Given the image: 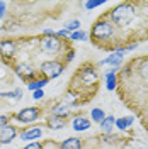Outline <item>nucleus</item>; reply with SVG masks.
Here are the masks:
<instances>
[{
	"mask_svg": "<svg viewBox=\"0 0 148 149\" xmlns=\"http://www.w3.org/2000/svg\"><path fill=\"white\" fill-rule=\"evenodd\" d=\"M148 41V0H126L102 12L90 27V42L101 51L123 53Z\"/></svg>",
	"mask_w": 148,
	"mask_h": 149,
	"instance_id": "1",
	"label": "nucleus"
},
{
	"mask_svg": "<svg viewBox=\"0 0 148 149\" xmlns=\"http://www.w3.org/2000/svg\"><path fill=\"white\" fill-rule=\"evenodd\" d=\"M116 93L123 105L143 119L148 115V54H138L116 73Z\"/></svg>",
	"mask_w": 148,
	"mask_h": 149,
	"instance_id": "2",
	"label": "nucleus"
},
{
	"mask_svg": "<svg viewBox=\"0 0 148 149\" xmlns=\"http://www.w3.org/2000/svg\"><path fill=\"white\" fill-rule=\"evenodd\" d=\"M99 88H101L99 66L92 61H85L72 74V80L68 83L66 93L63 95L61 102L72 109H78L80 105L90 102L99 93Z\"/></svg>",
	"mask_w": 148,
	"mask_h": 149,
	"instance_id": "3",
	"label": "nucleus"
},
{
	"mask_svg": "<svg viewBox=\"0 0 148 149\" xmlns=\"http://www.w3.org/2000/svg\"><path fill=\"white\" fill-rule=\"evenodd\" d=\"M65 63H61L60 59H46L37 66V73L44 80H55L65 71Z\"/></svg>",
	"mask_w": 148,
	"mask_h": 149,
	"instance_id": "4",
	"label": "nucleus"
},
{
	"mask_svg": "<svg viewBox=\"0 0 148 149\" xmlns=\"http://www.w3.org/2000/svg\"><path fill=\"white\" fill-rule=\"evenodd\" d=\"M43 115V109L41 107H24L20 109L17 113H14V119L20 124H34L36 120H39V117Z\"/></svg>",
	"mask_w": 148,
	"mask_h": 149,
	"instance_id": "5",
	"label": "nucleus"
},
{
	"mask_svg": "<svg viewBox=\"0 0 148 149\" xmlns=\"http://www.w3.org/2000/svg\"><path fill=\"white\" fill-rule=\"evenodd\" d=\"M17 54V41L12 39V37H7V39H2L0 41V56H2V61L5 65H12L14 58Z\"/></svg>",
	"mask_w": 148,
	"mask_h": 149,
	"instance_id": "6",
	"label": "nucleus"
},
{
	"mask_svg": "<svg viewBox=\"0 0 148 149\" xmlns=\"http://www.w3.org/2000/svg\"><path fill=\"white\" fill-rule=\"evenodd\" d=\"M49 115H55V117H61V119H68V117H72L73 115V110H72V107H68L66 103H63L61 100L60 102H56L51 109H49ZM75 117V115H73Z\"/></svg>",
	"mask_w": 148,
	"mask_h": 149,
	"instance_id": "7",
	"label": "nucleus"
},
{
	"mask_svg": "<svg viewBox=\"0 0 148 149\" xmlns=\"http://www.w3.org/2000/svg\"><path fill=\"white\" fill-rule=\"evenodd\" d=\"M19 137L26 142H31V141H36L43 137V127L41 125H32V127H27V129L20 130Z\"/></svg>",
	"mask_w": 148,
	"mask_h": 149,
	"instance_id": "8",
	"label": "nucleus"
},
{
	"mask_svg": "<svg viewBox=\"0 0 148 149\" xmlns=\"http://www.w3.org/2000/svg\"><path fill=\"white\" fill-rule=\"evenodd\" d=\"M17 127L16 125H12V124H9V125H5L4 129H0V144H9V142H12V141L17 137Z\"/></svg>",
	"mask_w": 148,
	"mask_h": 149,
	"instance_id": "9",
	"label": "nucleus"
},
{
	"mask_svg": "<svg viewBox=\"0 0 148 149\" xmlns=\"http://www.w3.org/2000/svg\"><path fill=\"white\" fill-rule=\"evenodd\" d=\"M92 127V122L90 119H87L85 115H75L73 120H72V129L75 132H85Z\"/></svg>",
	"mask_w": 148,
	"mask_h": 149,
	"instance_id": "10",
	"label": "nucleus"
},
{
	"mask_svg": "<svg viewBox=\"0 0 148 149\" xmlns=\"http://www.w3.org/2000/svg\"><path fill=\"white\" fill-rule=\"evenodd\" d=\"M123 59H124V54H123V53H111V54L107 56V58H106L104 61L97 63V66H102V65H111L112 68L119 70V66L123 65Z\"/></svg>",
	"mask_w": 148,
	"mask_h": 149,
	"instance_id": "11",
	"label": "nucleus"
},
{
	"mask_svg": "<svg viewBox=\"0 0 148 149\" xmlns=\"http://www.w3.org/2000/svg\"><path fill=\"white\" fill-rule=\"evenodd\" d=\"M83 141L80 137H68L58 144V149H82Z\"/></svg>",
	"mask_w": 148,
	"mask_h": 149,
	"instance_id": "12",
	"label": "nucleus"
},
{
	"mask_svg": "<svg viewBox=\"0 0 148 149\" xmlns=\"http://www.w3.org/2000/svg\"><path fill=\"white\" fill-rule=\"evenodd\" d=\"M46 125L51 130H60L66 125V119H61V117H55V115H49L46 117Z\"/></svg>",
	"mask_w": 148,
	"mask_h": 149,
	"instance_id": "13",
	"label": "nucleus"
},
{
	"mask_svg": "<svg viewBox=\"0 0 148 149\" xmlns=\"http://www.w3.org/2000/svg\"><path fill=\"white\" fill-rule=\"evenodd\" d=\"M114 122H116V117H114V115H106V119L99 124V125H101V132L102 134H112Z\"/></svg>",
	"mask_w": 148,
	"mask_h": 149,
	"instance_id": "14",
	"label": "nucleus"
},
{
	"mask_svg": "<svg viewBox=\"0 0 148 149\" xmlns=\"http://www.w3.org/2000/svg\"><path fill=\"white\" fill-rule=\"evenodd\" d=\"M133 122H135V117H133V115H130V117H121V119H116L114 125H116L121 132H126V130H128V127H130Z\"/></svg>",
	"mask_w": 148,
	"mask_h": 149,
	"instance_id": "15",
	"label": "nucleus"
},
{
	"mask_svg": "<svg viewBox=\"0 0 148 149\" xmlns=\"http://www.w3.org/2000/svg\"><path fill=\"white\" fill-rule=\"evenodd\" d=\"M116 73H118V70L112 68L111 71L106 74V86H107L109 92H116Z\"/></svg>",
	"mask_w": 148,
	"mask_h": 149,
	"instance_id": "16",
	"label": "nucleus"
},
{
	"mask_svg": "<svg viewBox=\"0 0 148 149\" xmlns=\"http://www.w3.org/2000/svg\"><path fill=\"white\" fill-rule=\"evenodd\" d=\"M0 97H2V98H10V100H14V102H19V100L22 98V90H20V88H16L14 92H2Z\"/></svg>",
	"mask_w": 148,
	"mask_h": 149,
	"instance_id": "17",
	"label": "nucleus"
},
{
	"mask_svg": "<svg viewBox=\"0 0 148 149\" xmlns=\"http://www.w3.org/2000/svg\"><path fill=\"white\" fill-rule=\"evenodd\" d=\"M90 119H92L94 122H97V124H101V122L106 119V112L102 110V109H99V107H95V109L90 110Z\"/></svg>",
	"mask_w": 148,
	"mask_h": 149,
	"instance_id": "18",
	"label": "nucleus"
},
{
	"mask_svg": "<svg viewBox=\"0 0 148 149\" xmlns=\"http://www.w3.org/2000/svg\"><path fill=\"white\" fill-rule=\"evenodd\" d=\"M48 83H49V80L41 78V80H36V81H31V83H27V90H31V92L43 90V86H44V85H48Z\"/></svg>",
	"mask_w": 148,
	"mask_h": 149,
	"instance_id": "19",
	"label": "nucleus"
},
{
	"mask_svg": "<svg viewBox=\"0 0 148 149\" xmlns=\"http://www.w3.org/2000/svg\"><path fill=\"white\" fill-rule=\"evenodd\" d=\"M65 29L72 34V32H75V31H80V20H77V19H73V20H68L65 24Z\"/></svg>",
	"mask_w": 148,
	"mask_h": 149,
	"instance_id": "20",
	"label": "nucleus"
},
{
	"mask_svg": "<svg viewBox=\"0 0 148 149\" xmlns=\"http://www.w3.org/2000/svg\"><path fill=\"white\" fill-rule=\"evenodd\" d=\"M87 39V32L83 31H75L70 34V41H85Z\"/></svg>",
	"mask_w": 148,
	"mask_h": 149,
	"instance_id": "21",
	"label": "nucleus"
},
{
	"mask_svg": "<svg viewBox=\"0 0 148 149\" xmlns=\"http://www.w3.org/2000/svg\"><path fill=\"white\" fill-rule=\"evenodd\" d=\"M12 117L14 115H0V129H4L5 125H9V122Z\"/></svg>",
	"mask_w": 148,
	"mask_h": 149,
	"instance_id": "22",
	"label": "nucleus"
},
{
	"mask_svg": "<svg viewBox=\"0 0 148 149\" xmlns=\"http://www.w3.org/2000/svg\"><path fill=\"white\" fill-rule=\"evenodd\" d=\"M22 149H44V146L41 142H27V146H24Z\"/></svg>",
	"mask_w": 148,
	"mask_h": 149,
	"instance_id": "23",
	"label": "nucleus"
},
{
	"mask_svg": "<svg viewBox=\"0 0 148 149\" xmlns=\"http://www.w3.org/2000/svg\"><path fill=\"white\" fill-rule=\"evenodd\" d=\"M102 3H104L102 0H97V2H87V3H85V9H87V10H92V9H95V7L102 5Z\"/></svg>",
	"mask_w": 148,
	"mask_h": 149,
	"instance_id": "24",
	"label": "nucleus"
},
{
	"mask_svg": "<svg viewBox=\"0 0 148 149\" xmlns=\"http://www.w3.org/2000/svg\"><path fill=\"white\" fill-rule=\"evenodd\" d=\"M32 98H34V100H43V98H44V92H43V90L32 92Z\"/></svg>",
	"mask_w": 148,
	"mask_h": 149,
	"instance_id": "25",
	"label": "nucleus"
},
{
	"mask_svg": "<svg viewBox=\"0 0 148 149\" xmlns=\"http://www.w3.org/2000/svg\"><path fill=\"white\" fill-rule=\"evenodd\" d=\"M5 12H7V2H0V19L5 17Z\"/></svg>",
	"mask_w": 148,
	"mask_h": 149,
	"instance_id": "26",
	"label": "nucleus"
},
{
	"mask_svg": "<svg viewBox=\"0 0 148 149\" xmlns=\"http://www.w3.org/2000/svg\"><path fill=\"white\" fill-rule=\"evenodd\" d=\"M56 34H58L60 37H63V39H68V37H70V32H68L66 29H61V31H58Z\"/></svg>",
	"mask_w": 148,
	"mask_h": 149,
	"instance_id": "27",
	"label": "nucleus"
},
{
	"mask_svg": "<svg viewBox=\"0 0 148 149\" xmlns=\"http://www.w3.org/2000/svg\"><path fill=\"white\" fill-rule=\"evenodd\" d=\"M140 122H141V125L145 127V130L148 132V115L147 117H143V119H140Z\"/></svg>",
	"mask_w": 148,
	"mask_h": 149,
	"instance_id": "28",
	"label": "nucleus"
},
{
	"mask_svg": "<svg viewBox=\"0 0 148 149\" xmlns=\"http://www.w3.org/2000/svg\"><path fill=\"white\" fill-rule=\"evenodd\" d=\"M0 63H2V56H0Z\"/></svg>",
	"mask_w": 148,
	"mask_h": 149,
	"instance_id": "29",
	"label": "nucleus"
}]
</instances>
